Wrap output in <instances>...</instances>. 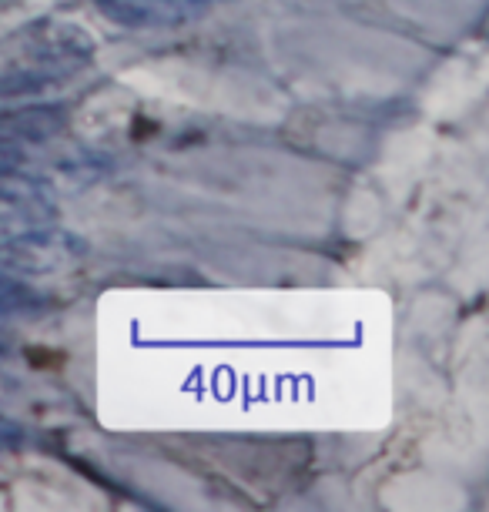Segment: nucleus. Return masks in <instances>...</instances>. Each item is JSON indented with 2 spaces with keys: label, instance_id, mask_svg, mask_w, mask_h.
Masks as SVG:
<instances>
[{
  "label": "nucleus",
  "instance_id": "f257e3e1",
  "mask_svg": "<svg viewBox=\"0 0 489 512\" xmlns=\"http://www.w3.org/2000/svg\"><path fill=\"white\" fill-rule=\"evenodd\" d=\"M84 251H88V245L81 238H74L71 231H61L54 225L21 231V235L7 238L0 245V272L24 275V278L51 275L74 265Z\"/></svg>",
  "mask_w": 489,
  "mask_h": 512
},
{
  "label": "nucleus",
  "instance_id": "f03ea898",
  "mask_svg": "<svg viewBox=\"0 0 489 512\" xmlns=\"http://www.w3.org/2000/svg\"><path fill=\"white\" fill-rule=\"evenodd\" d=\"M57 221V198L47 181L21 171L0 175V228L34 231Z\"/></svg>",
  "mask_w": 489,
  "mask_h": 512
},
{
  "label": "nucleus",
  "instance_id": "7ed1b4c3",
  "mask_svg": "<svg viewBox=\"0 0 489 512\" xmlns=\"http://www.w3.org/2000/svg\"><path fill=\"white\" fill-rule=\"evenodd\" d=\"M94 4L114 24L151 31V27H178L195 21L215 0H94Z\"/></svg>",
  "mask_w": 489,
  "mask_h": 512
},
{
  "label": "nucleus",
  "instance_id": "20e7f679",
  "mask_svg": "<svg viewBox=\"0 0 489 512\" xmlns=\"http://www.w3.org/2000/svg\"><path fill=\"white\" fill-rule=\"evenodd\" d=\"M31 37H24L27 51L34 54V61H54V64H67V67H78L91 57V34L81 31L78 24H67V21H41L34 24Z\"/></svg>",
  "mask_w": 489,
  "mask_h": 512
},
{
  "label": "nucleus",
  "instance_id": "39448f33",
  "mask_svg": "<svg viewBox=\"0 0 489 512\" xmlns=\"http://www.w3.org/2000/svg\"><path fill=\"white\" fill-rule=\"evenodd\" d=\"M67 74H74V67L54 64V61H34V64H24V67H14V71L0 74V111L54 91L57 84L67 81Z\"/></svg>",
  "mask_w": 489,
  "mask_h": 512
},
{
  "label": "nucleus",
  "instance_id": "423d86ee",
  "mask_svg": "<svg viewBox=\"0 0 489 512\" xmlns=\"http://www.w3.org/2000/svg\"><path fill=\"white\" fill-rule=\"evenodd\" d=\"M67 124V108L64 104H27L17 111H0V134L14 138L21 144H41L51 141L64 131Z\"/></svg>",
  "mask_w": 489,
  "mask_h": 512
},
{
  "label": "nucleus",
  "instance_id": "0eeeda50",
  "mask_svg": "<svg viewBox=\"0 0 489 512\" xmlns=\"http://www.w3.org/2000/svg\"><path fill=\"white\" fill-rule=\"evenodd\" d=\"M47 312V298L17 275L0 272V318H34Z\"/></svg>",
  "mask_w": 489,
  "mask_h": 512
},
{
  "label": "nucleus",
  "instance_id": "6e6552de",
  "mask_svg": "<svg viewBox=\"0 0 489 512\" xmlns=\"http://www.w3.org/2000/svg\"><path fill=\"white\" fill-rule=\"evenodd\" d=\"M24 161H27L24 144L14 141V138H4V134H0V175H4V171H21Z\"/></svg>",
  "mask_w": 489,
  "mask_h": 512
},
{
  "label": "nucleus",
  "instance_id": "1a4fd4ad",
  "mask_svg": "<svg viewBox=\"0 0 489 512\" xmlns=\"http://www.w3.org/2000/svg\"><path fill=\"white\" fill-rule=\"evenodd\" d=\"M17 436H21V429H17L14 422L0 419V446H7V442H14Z\"/></svg>",
  "mask_w": 489,
  "mask_h": 512
},
{
  "label": "nucleus",
  "instance_id": "9d476101",
  "mask_svg": "<svg viewBox=\"0 0 489 512\" xmlns=\"http://www.w3.org/2000/svg\"><path fill=\"white\" fill-rule=\"evenodd\" d=\"M7 349H11V338H7L4 328H0V352H7Z\"/></svg>",
  "mask_w": 489,
  "mask_h": 512
}]
</instances>
